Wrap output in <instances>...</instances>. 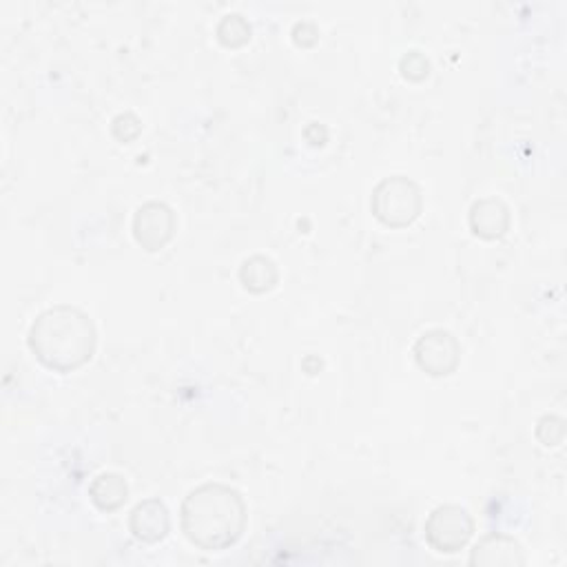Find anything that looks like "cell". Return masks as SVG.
Masks as SVG:
<instances>
[{"instance_id": "6da1fadb", "label": "cell", "mask_w": 567, "mask_h": 567, "mask_svg": "<svg viewBox=\"0 0 567 567\" xmlns=\"http://www.w3.org/2000/svg\"><path fill=\"white\" fill-rule=\"evenodd\" d=\"M27 346L47 371L67 375L92 362L98 346V330L85 311L71 304H58L34 319L27 333Z\"/></svg>"}, {"instance_id": "7a4b0ae2", "label": "cell", "mask_w": 567, "mask_h": 567, "mask_svg": "<svg viewBox=\"0 0 567 567\" xmlns=\"http://www.w3.org/2000/svg\"><path fill=\"white\" fill-rule=\"evenodd\" d=\"M249 510L244 496L225 483H204L191 490L180 508L184 536L204 552L233 547L244 534Z\"/></svg>"}, {"instance_id": "3957f363", "label": "cell", "mask_w": 567, "mask_h": 567, "mask_svg": "<svg viewBox=\"0 0 567 567\" xmlns=\"http://www.w3.org/2000/svg\"><path fill=\"white\" fill-rule=\"evenodd\" d=\"M373 216L390 229L410 227L423 208V195L414 180L406 176H390L384 178L371 197Z\"/></svg>"}, {"instance_id": "277c9868", "label": "cell", "mask_w": 567, "mask_h": 567, "mask_svg": "<svg viewBox=\"0 0 567 567\" xmlns=\"http://www.w3.org/2000/svg\"><path fill=\"white\" fill-rule=\"evenodd\" d=\"M474 534V521L461 506L446 504L431 512L425 521V541L439 554L461 552Z\"/></svg>"}, {"instance_id": "5b68a950", "label": "cell", "mask_w": 567, "mask_h": 567, "mask_svg": "<svg viewBox=\"0 0 567 567\" xmlns=\"http://www.w3.org/2000/svg\"><path fill=\"white\" fill-rule=\"evenodd\" d=\"M412 354L417 366L425 375L448 377L459 369L461 346L453 333L444 328H433L417 339Z\"/></svg>"}, {"instance_id": "8992f818", "label": "cell", "mask_w": 567, "mask_h": 567, "mask_svg": "<svg viewBox=\"0 0 567 567\" xmlns=\"http://www.w3.org/2000/svg\"><path fill=\"white\" fill-rule=\"evenodd\" d=\"M131 231L137 246H142L147 253H158L176 236V213L165 202H145L135 210Z\"/></svg>"}, {"instance_id": "52a82bcc", "label": "cell", "mask_w": 567, "mask_h": 567, "mask_svg": "<svg viewBox=\"0 0 567 567\" xmlns=\"http://www.w3.org/2000/svg\"><path fill=\"white\" fill-rule=\"evenodd\" d=\"M510 208L499 197H481L470 206L468 225L481 240H499L510 231Z\"/></svg>"}, {"instance_id": "ba28073f", "label": "cell", "mask_w": 567, "mask_h": 567, "mask_svg": "<svg viewBox=\"0 0 567 567\" xmlns=\"http://www.w3.org/2000/svg\"><path fill=\"white\" fill-rule=\"evenodd\" d=\"M171 530V517L160 499L140 502L129 515V532L140 543H160Z\"/></svg>"}, {"instance_id": "9c48e42d", "label": "cell", "mask_w": 567, "mask_h": 567, "mask_svg": "<svg viewBox=\"0 0 567 567\" xmlns=\"http://www.w3.org/2000/svg\"><path fill=\"white\" fill-rule=\"evenodd\" d=\"M470 565L479 567H519L526 565V554L519 541H515L508 534H487L483 536L472 554Z\"/></svg>"}, {"instance_id": "30bf717a", "label": "cell", "mask_w": 567, "mask_h": 567, "mask_svg": "<svg viewBox=\"0 0 567 567\" xmlns=\"http://www.w3.org/2000/svg\"><path fill=\"white\" fill-rule=\"evenodd\" d=\"M240 284L255 295H264L273 291L279 281V268L277 264L266 255H253L242 262L240 266Z\"/></svg>"}, {"instance_id": "8fae6325", "label": "cell", "mask_w": 567, "mask_h": 567, "mask_svg": "<svg viewBox=\"0 0 567 567\" xmlns=\"http://www.w3.org/2000/svg\"><path fill=\"white\" fill-rule=\"evenodd\" d=\"M89 499L100 512H116L129 499V485L120 474L105 472L96 476L89 485Z\"/></svg>"}, {"instance_id": "7c38bea8", "label": "cell", "mask_w": 567, "mask_h": 567, "mask_svg": "<svg viewBox=\"0 0 567 567\" xmlns=\"http://www.w3.org/2000/svg\"><path fill=\"white\" fill-rule=\"evenodd\" d=\"M218 40L229 47V49H238L244 47L251 40V25L242 14H227L220 23H218Z\"/></svg>"}, {"instance_id": "4fadbf2b", "label": "cell", "mask_w": 567, "mask_h": 567, "mask_svg": "<svg viewBox=\"0 0 567 567\" xmlns=\"http://www.w3.org/2000/svg\"><path fill=\"white\" fill-rule=\"evenodd\" d=\"M536 439L545 448H556L565 439V421L556 414H545L536 423Z\"/></svg>"}, {"instance_id": "5bb4252c", "label": "cell", "mask_w": 567, "mask_h": 567, "mask_svg": "<svg viewBox=\"0 0 567 567\" xmlns=\"http://www.w3.org/2000/svg\"><path fill=\"white\" fill-rule=\"evenodd\" d=\"M399 69H401V76L406 81H412V83H421L429 79L431 74V62L429 58H425L423 53L419 51H408L401 60H399Z\"/></svg>"}, {"instance_id": "9a60e30c", "label": "cell", "mask_w": 567, "mask_h": 567, "mask_svg": "<svg viewBox=\"0 0 567 567\" xmlns=\"http://www.w3.org/2000/svg\"><path fill=\"white\" fill-rule=\"evenodd\" d=\"M111 133H113V137L118 140V142H133L140 133H142V122H140V118L135 116V113H131V111H126V113H120V116H116L113 118V122H111Z\"/></svg>"}, {"instance_id": "2e32d148", "label": "cell", "mask_w": 567, "mask_h": 567, "mask_svg": "<svg viewBox=\"0 0 567 567\" xmlns=\"http://www.w3.org/2000/svg\"><path fill=\"white\" fill-rule=\"evenodd\" d=\"M293 40H295V45H300V47H313V45H317V40H319V29L315 27V23H309V21L298 23V25L293 27Z\"/></svg>"}]
</instances>
